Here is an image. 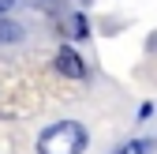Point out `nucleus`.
<instances>
[{
	"label": "nucleus",
	"mask_w": 157,
	"mask_h": 154,
	"mask_svg": "<svg viewBox=\"0 0 157 154\" xmlns=\"http://www.w3.org/2000/svg\"><path fill=\"white\" fill-rule=\"evenodd\" d=\"M67 30H71V34H78V38H82V34H86V19H82V15H75Z\"/></svg>",
	"instance_id": "5"
},
{
	"label": "nucleus",
	"mask_w": 157,
	"mask_h": 154,
	"mask_svg": "<svg viewBox=\"0 0 157 154\" xmlns=\"http://www.w3.org/2000/svg\"><path fill=\"white\" fill-rule=\"evenodd\" d=\"M11 4H15V0H0V11H8V8H11Z\"/></svg>",
	"instance_id": "6"
},
{
	"label": "nucleus",
	"mask_w": 157,
	"mask_h": 154,
	"mask_svg": "<svg viewBox=\"0 0 157 154\" xmlns=\"http://www.w3.org/2000/svg\"><path fill=\"white\" fill-rule=\"evenodd\" d=\"M150 147H153V143H150V139H135V143H127V147H124V150H120V154H146V150H150Z\"/></svg>",
	"instance_id": "4"
},
{
	"label": "nucleus",
	"mask_w": 157,
	"mask_h": 154,
	"mask_svg": "<svg viewBox=\"0 0 157 154\" xmlns=\"http://www.w3.org/2000/svg\"><path fill=\"white\" fill-rule=\"evenodd\" d=\"M56 68H60L64 75H67V79H82V75H86V64H82V56H78L75 49H60V53H56Z\"/></svg>",
	"instance_id": "2"
},
{
	"label": "nucleus",
	"mask_w": 157,
	"mask_h": 154,
	"mask_svg": "<svg viewBox=\"0 0 157 154\" xmlns=\"http://www.w3.org/2000/svg\"><path fill=\"white\" fill-rule=\"evenodd\" d=\"M15 38H19V26L8 23V19H0V42H15Z\"/></svg>",
	"instance_id": "3"
},
{
	"label": "nucleus",
	"mask_w": 157,
	"mask_h": 154,
	"mask_svg": "<svg viewBox=\"0 0 157 154\" xmlns=\"http://www.w3.org/2000/svg\"><path fill=\"white\" fill-rule=\"evenodd\" d=\"M86 150V128L75 120L52 124L41 139H37V154H82Z\"/></svg>",
	"instance_id": "1"
}]
</instances>
